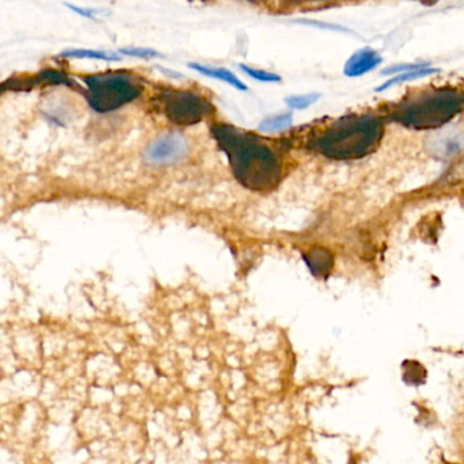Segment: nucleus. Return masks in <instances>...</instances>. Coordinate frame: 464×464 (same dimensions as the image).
Masks as SVG:
<instances>
[{
  "label": "nucleus",
  "instance_id": "obj_18",
  "mask_svg": "<svg viewBox=\"0 0 464 464\" xmlns=\"http://www.w3.org/2000/svg\"><path fill=\"white\" fill-rule=\"evenodd\" d=\"M66 7H69V10L75 14L81 15L83 18H89V19H96V15L99 13L98 10H93V9H83L79 6L71 4V3H64Z\"/></svg>",
  "mask_w": 464,
  "mask_h": 464
},
{
  "label": "nucleus",
  "instance_id": "obj_7",
  "mask_svg": "<svg viewBox=\"0 0 464 464\" xmlns=\"http://www.w3.org/2000/svg\"><path fill=\"white\" fill-rule=\"evenodd\" d=\"M306 266L310 273L316 278L325 280L333 272L334 268V256L333 253L323 246L310 247L301 254Z\"/></svg>",
  "mask_w": 464,
  "mask_h": 464
},
{
  "label": "nucleus",
  "instance_id": "obj_12",
  "mask_svg": "<svg viewBox=\"0 0 464 464\" xmlns=\"http://www.w3.org/2000/svg\"><path fill=\"white\" fill-rule=\"evenodd\" d=\"M60 57L66 59H93V60H104V61H120L121 56L113 52L96 51V49H69L61 52Z\"/></svg>",
  "mask_w": 464,
  "mask_h": 464
},
{
  "label": "nucleus",
  "instance_id": "obj_14",
  "mask_svg": "<svg viewBox=\"0 0 464 464\" xmlns=\"http://www.w3.org/2000/svg\"><path fill=\"white\" fill-rule=\"evenodd\" d=\"M239 69H242L250 78H253V79H256L258 82H281V76L277 75V74H273V72H268V71H263V69H253V67H248V66H245V64H241Z\"/></svg>",
  "mask_w": 464,
  "mask_h": 464
},
{
  "label": "nucleus",
  "instance_id": "obj_16",
  "mask_svg": "<svg viewBox=\"0 0 464 464\" xmlns=\"http://www.w3.org/2000/svg\"><path fill=\"white\" fill-rule=\"evenodd\" d=\"M429 63H423V64H400V66H394V67H388V69H383L382 75H398L406 71H411V69H425L429 67Z\"/></svg>",
  "mask_w": 464,
  "mask_h": 464
},
{
  "label": "nucleus",
  "instance_id": "obj_13",
  "mask_svg": "<svg viewBox=\"0 0 464 464\" xmlns=\"http://www.w3.org/2000/svg\"><path fill=\"white\" fill-rule=\"evenodd\" d=\"M319 98H321V94H318V93L291 96L286 98V104L289 109L306 110L315 105L319 101Z\"/></svg>",
  "mask_w": 464,
  "mask_h": 464
},
{
  "label": "nucleus",
  "instance_id": "obj_5",
  "mask_svg": "<svg viewBox=\"0 0 464 464\" xmlns=\"http://www.w3.org/2000/svg\"><path fill=\"white\" fill-rule=\"evenodd\" d=\"M189 152V141L177 132L156 137L146 150L147 161L156 166L177 163Z\"/></svg>",
  "mask_w": 464,
  "mask_h": 464
},
{
  "label": "nucleus",
  "instance_id": "obj_19",
  "mask_svg": "<svg viewBox=\"0 0 464 464\" xmlns=\"http://www.w3.org/2000/svg\"><path fill=\"white\" fill-rule=\"evenodd\" d=\"M288 1H295V3H301V1H316V0H288Z\"/></svg>",
  "mask_w": 464,
  "mask_h": 464
},
{
  "label": "nucleus",
  "instance_id": "obj_8",
  "mask_svg": "<svg viewBox=\"0 0 464 464\" xmlns=\"http://www.w3.org/2000/svg\"><path fill=\"white\" fill-rule=\"evenodd\" d=\"M430 148L441 158H450L464 148V136L459 131H445L430 140Z\"/></svg>",
  "mask_w": 464,
  "mask_h": 464
},
{
  "label": "nucleus",
  "instance_id": "obj_11",
  "mask_svg": "<svg viewBox=\"0 0 464 464\" xmlns=\"http://www.w3.org/2000/svg\"><path fill=\"white\" fill-rule=\"evenodd\" d=\"M437 72H440V69L425 67V69H411V71H406V72L398 74V75H394L390 81L383 83L380 87H378L376 89V93H382L384 90H387V89H390V87H393L395 84H402V83L410 82V81L421 79V78L433 75V74H437Z\"/></svg>",
  "mask_w": 464,
  "mask_h": 464
},
{
  "label": "nucleus",
  "instance_id": "obj_6",
  "mask_svg": "<svg viewBox=\"0 0 464 464\" xmlns=\"http://www.w3.org/2000/svg\"><path fill=\"white\" fill-rule=\"evenodd\" d=\"M382 61V56L376 51L370 48H363L348 59L343 67V74L348 78H358L379 67Z\"/></svg>",
  "mask_w": 464,
  "mask_h": 464
},
{
  "label": "nucleus",
  "instance_id": "obj_4",
  "mask_svg": "<svg viewBox=\"0 0 464 464\" xmlns=\"http://www.w3.org/2000/svg\"><path fill=\"white\" fill-rule=\"evenodd\" d=\"M156 99L166 118L181 126L200 123L213 111V105L205 96L189 90H163Z\"/></svg>",
  "mask_w": 464,
  "mask_h": 464
},
{
  "label": "nucleus",
  "instance_id": "obj_17",
  "mask_svg": "<svg viewBox=\"0 0 464 464\" xmlns=\"http://www.w3.org/2000/svg\"><path fill=\"white\" fill-rule=\"evenodd\" d=\"M303 25L314 26V28L325 29V30H334V31H349L348 29L343 28L341 25H334V24H325V22H318V21H298Z\"/></svg>",
  "mask_w": 464,
  "mask_h": 464
},
{
  "label": "nucleus",
  "instance_id": "obj_2",
  "mask_svg": "<svg viewBox=\"0 0 464 464\" xmlns=\"http://www.w3.org/2000/svg\"><path fill=\"white\" fill-rule=\"evenodd\" d=\"M383 136V125L373 116L343 117L314 141V148L330 161H355L373 152Z\"/></svg>",
  "mask_w": 464,
  "mask_h": 464
},
{
  "label": "nucleus",
  "instance_id": "obj_9",
  "mask_svg": "<svg viewBox=\"0 0 464 464\" xmlns=\"http://www.w3.org/2000/svg\"><path fill=\"white\" fill-rule=\"evenodd\" d=\"M189 69L198 72L200 75H204L206 78H213L218 79L221 82L227 83L232 87L241 90V91H247V86L245 83L242 82L235 74H232L231 71L227 69H221V67H212V66H205V64H197V63H191Z\"/></svg>",
  "mask_w": 464,
  "mask_h": 464
},
{
  "label": "nucleus",
  "instance_id": "obj_10",
  "mask_svg": "<svg viewBox=\"0 0 464 464\" xmlns=\"http://www.w3.org/2000/svg\"><path fill=\"white\" fill-rule=\"evenodd\" d=\"M293 123V114L291 111L273 114L263 118L258 125V129L262 133H278L287 131Z\"/></svg>",
  "mask_w": 464,
  "mask_h": 464
},
{
  "label": "nucleus",
  "instance_id": "obj_3",
  "mask_svg": "<svg viewBox=\"0 0 464 464\" xmlns=\"http://www.w3.org/2000/svg\"><path fill=\"white\" fill-rule=\"evenodd\" d=\"M87 101L98 113L121 109L136 101L143 93V84L136 76L126 72L99 74L84 78Z\"/></svg>",
  "mask_w": 464,
  "mask_h": 464
},
{
  "label": "nucleus",
  "instance_id": "obj_1",
  "mask_svg": "<svg viewBox=\"0 0 464 464\" xmlns=\"http://www.w3.org/2000/svg\"><path fill=\"white\" fill-rule=\"evenodd\" d=\"M211 131L228 161L232 176L245 189L268 193L278 186L283 178L281 159L261 137L228 123H215Z\"/></svg>",
  "mask_w": 464,
  "mask_h": 464
},
{
  "label": "nucleus",
  "instance_id": "obj_15",
  "mask_svg": "<svg viewBox=\"0 0 464 464\" xmlns=\"http://www.w3.org/2000/svg\"><path fill=\"white\" fill-rule=\"evenodd\" d=\"M118 52L121 55L132 56V57H138V59H155V57L163 59L164 57L159 52H156L153 49H148V48H121Z\"/></svg>",
  "mask_w": 464,
  "mask_h": 464
}]
</instances>
